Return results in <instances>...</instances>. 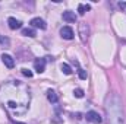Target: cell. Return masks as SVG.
Instances as JSON below:
<instances>
[{"label":"cell","instance_id":"6","mask_svg":"<svg viewBox=\"0 0 126 124\" xmlns=\"http://www.w3.org/2000/svg\"><path fill=\"white\" fill-rule=\"evenodd\" d=\"M62 18H63V21H66V22H69V24H75V22H76V15H75V12H70V10L63 12Z\"/></svg>","mask_w":126,"mask_h":124},{"label":"cell","instance_id":"5","mask_svg":"<svg viewBox=\"0 0 126 124\" xmlns=\"http://www.w3.org/2000/svg\"><path fill=\"white\" fill-rule=\"evenodd\" d=\"M60 37L63 39H73V29L69 26H63L60 29Z\"/></svg>","mask_w":126,"mask_h":124},{"label":"cell","instance_id":"15","mask_svg":"<svg viewBox=\"0 0 126 124\" xmlns=\"http://www.w3.org/2000/svg\"><path fill=\"white\" fill-rule=\"evenodd\" d=\"M73 95H75L76 98H82V96H84V91H82L81 88H76V89L73 91Z\"/></svg>","mask_w":126,"mask_h":124},{"label":"cell","instance_id":"19","mask_svg":"<svg viewBox=\"0 0 126 124\" xmlns=\"http://www.w3.org/2000/svg\"><path fill=\"white\" fill-rule=\"evenodd\" d=\"M13 124H25V123H18V121H15Z\"/></svg>","mask_w":126,"mask_h":124},{"label":"cell","instance_id":"1","mask_svg":"<svg viewBox=\"0 0 126 124\" xmlns=\"http://www.w3.org/2000/svg\"><path fill=\"white\" fill-rule=\"evenodd\" d=\"M104 108H106L109 124H125V111H123L122 99L117 93L107 95Z\"/></svg>","mask_w":126,"mask_h":124},{"label":"cell","instance_id":"11","mask_svg":"<svg viewBox=\"0 0 126 124\" xmlns=\"http://www.w3.org/2000/svg\"><path fill=\"white\" fill-rule=\"evenodd\" d=\"M22 35L30 37V38H34V37H37V32H35V29H32V28H24V29H22Z\"/></svg>","mask_w":126,"mask_h":124},{"label":"cell","instance_id":"4","mask_svg":"<svg viewBox=\"0 0 126 124\" xmlns=\"http://www.w3.org/2000/svg\"><path fill=\"white\" fill-rule=\"evenodd\" d=\"M87 120H88L90 123H94V124H100L103 121L101 115H100L98 112H95V111H88V112H87Z\"/></svg>","mask_w":126,"mask_h":124},{"label":"cell","instance_id":"17","mask_svg":"<svg viewBox=\"0 0 126 124\" xmlns=\"http://www.w3.org/2000/svg\"><path fill=\"white\" fill-rule=\"evenodd\" d=\"M22 74L27 76V77H32V72L28 70V69H22Z\"/></svg>","mask_w":126,"mask_h":124},{"label":"cell","instance_id":"9","mask_svg":"<svg viewBox=\"0 0 126 124\" xmlns=\"http://www.w3.org/2000/svg\"><path fill=\"white\" fill-rule=\"evenodd\" d=\"M34 67H35L37 73H43L46 69V59H37L34 62Z\"/></svg>","mask_w":126,"mask_h":124},{"label":"cell","instance_id":"16","mask_svg":"<svg viewBox=\"0 0 126 124\" xmlns=\"http://www.w3.org/2000/svg\"><path fill=\"white\" fill-rule=\"evenodd\" d=\"M78 74H79V79H82V80L87 79V72H85L84 69H79V70H78Z\"/></svg>","mask_w":126,"mask_h":124},{"label":"cell","instance_id":"10","mask_svg":"<svg viewBox=\"0 0 126 124\" xmlns=\"http://www.w3.org/2000/svg\"><path fill=\"white\" fill-rule=\"evenodd\" d=\"M47 99H48L51 104H56V102L59 101V98H57V93L54 92V91H51V89H48V91H47Z\"/></svg>","mask_w":126,"mask_h":124},{"label":"cell","instance_id":"12","mask_svg":"<svg viewBox=\"0 0 126 124\" xmlns=\"http://www.w3.org/2000/svg\"><path fill=\"white\" fill-rule=\"evenodd\" d=\"M0 47H4V48H9L10 47V39L4 35H0Z\"/></svg>","mask_w":126,"mask_h":124},{"label":"cell","instance_id":"7","mask_svg":"<svg viewBox=\"0 0 126 124\" xmlns=\"http://www.w3.org/2000/svg\"><path fill=\"white\" fill-rule=\"evenodd\" d=\"M7 25H9L10 29H19V28H22V22L19 19H16V18H9L7 19Z\"/></svg>","mask_w":126,"mask_h":124},{"label":"cell","instance_id":"3","mask_svg":"<svg viewBox=\"0 0 126 124\" xmlns=\"http://www.w3.org/2000/svg\"><path fill=\"white\" fill-rule=\"evenodd\" d=\"M30 25H31L32 28H38V29H46L47 28L46 21L41 19V18H34V19H31L30 21Z\"/></svg>","mask_w":126,"mask_h":124},{"label":"cell","instance_id":"2","mask_svg":"<svg viewBox=\"0 0 126 124\" xmlns=\"http://www.w3.org/2000/svg\"><path fill=\"white\" fill-rule=\"evenodd\" d=\"M78 34H79V38L82 42H87L88 38H90V25L87 22H81L78 25Z\"/></svg>","mask_w":126,"mask_h":124},{"label":"cell","instance_id":"8","mask_svg":"<svg viewBox=\"0 0 126 124\" xmlns=\"http://www.w3.org/2000/svg\"><path fill=\"white\" fill-rule=\"evenodd\" d=\"M1 62H3V64H4L7 69H13V67H15V60H13L9 54H3V56H1Z\"/></svg>","mask_w":126,"mask_h":124},{"label":"cell","instance_id":"14","mask_svg":"<svg viewBox=\"0 0 126 124\" xmlns=\"http://www.w3.org/2000/svg\"><path fill=\"white\" fill-rule=\"evenodd\" d=\"M60 69H62V72L64 73V74H72V69H70V66H69V64L62 63V64H60Z\"/></svg>","mask_w":126,"mask_h":124},{"label":"cell","instance_id":"18","mask_svg":"<svg viewBox=\"0 0 126 124\" xmlns=\"http://www.w3.org/2000/svg\"><path fill=\"white\" fill-rule=\"evenodd\" d=\"M119 7H120L123 12H126V1H119Z\"/></svg>","mask_w":126,"mask_h":124},{"label":"cell","instance_id":"13","mask_svg":"<svg viewBox=\"0 0 126 124\" xmlns=\"http://www.w3.org/2000/svg\"><path fill=\"white\" fill-rule=\"evenodd\" d=\"M90 9H91L90 4H82V3H81V4L78 6V13H79V15H85Z\"/></svg>","mask_w":126,"mask_h":124}]
</instances>
